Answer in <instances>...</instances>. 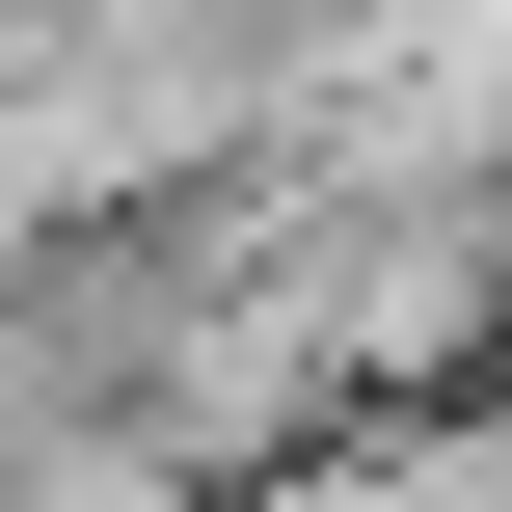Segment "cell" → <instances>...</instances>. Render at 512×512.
Instances as JSON below:
<instances>
[{
  "label": "cell",
  "instance_id": "2",
  "mask_svg": "<svg viewBox=\"0 0 512 512\" xmlns=\"http://www.w3.org/2000/svg\"><path fill=\"white\" fill-rule=\"evenodd\" d=\"M0 512H189V459H162L135 405H54V432L0 459Z\"/></svg>",
  "mask_w": 512,
  "mask_h": 512
},
{
  "label": "cell",
  "instance_id": "1",
  "mask_svg": "<svg viewBox=\"0 0 512 512\" xmlns=\"http://www.w3.org/2000/svg\"><path fill=\"white\" fill-rule=\"evenodd\" d=\"M189 512H512V432H486V378L459 405H324L297 459H243V486H189Z\"/></svg>",
  "mask_w": 512,
  "mask_h": 512
}]
</instances>
